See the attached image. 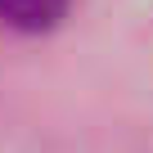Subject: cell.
Listing matches in <instances>:
<instances>
[{"instance_id": "obj_1", "label": "cell", "mask_w": 153, "mask_h": 153, "mask_svg": "<svg viewBox=\"0 0 153 153\" xmlns=\"http://www.w3.org/2000/svg\"><path fill=\"white\" fill-rule=\"evenodd\" d=\"M68 0H0V18L18 32H45L63 18Z\"/></svg>"}]
</instances>
